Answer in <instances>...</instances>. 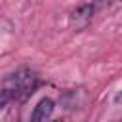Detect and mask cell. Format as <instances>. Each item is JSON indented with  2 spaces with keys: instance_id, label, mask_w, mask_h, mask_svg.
Returning a JSON list of instances; mask_svg holds the SVG:
<instances>
[{
  "instance_id": "6da1fadb",
  "label": "cell",
  "mask_w": 122,
  "mask_h": 122,
  "mask_svg": "<svg viewBox=\"0 0 122 122\" xmlns=\"http://www.w3.org/2000/svg\"><path fill=\"white\" fill-rule=\"evenodd\" d=\"M40 86V78L30 72V71H19L13 76H10L6 80V88H10L13 92V99L17 97L19 101H25L30 93H34V90Z\"/></svg>"
},
{
  "instance_id": "7a4b0ae2",
  "label": "cell",
  "mask_w": 122,
  "mask_h": 122,
  "mask_svg": "<svg viewBox=\"0 0 122 122\" xmlns=\"http://www.w3.org/2000/svg\"><path fill=\"white\" fill-rule=\"evenodd\" d=\"M53 112V101L50 97L42 99L36 107H34V112H32V122H42L46 118H50Z\"/></svg>"
},
{
  "instance_id": "3957f363",
  "label": "cell",
  "mask_w": 122,
  "mask_h": 122,
  "mask_svg": "<svg viewBox=\"0 0 122 122\" xmlns=\"http://www.w3.org/2000/svg\"><path fill=\"white\" fill-rule=\"evenodd\" d=\"M92 15H93V6L92 4H86V6H80L78 10H74L72 15H71V19L72 21H82V25H86L92 19Z\"/></svg>"
},
{
  "instance_id": "277c9868",
  "label": "cell",
  "mask_w": 122,
  "mask_h": 122,
  "mask_svg": "<svg viewBox=\"0 0 122 122\" xmlns=\"http://www.w3.org/2000/svg\"><path fill=\"white\" fill-rule=\"evenodd\" d=\"M11 99H13V92H11L10 88H4V90L0 92V111H2Z\"/></svg>"
}]
</instances>
